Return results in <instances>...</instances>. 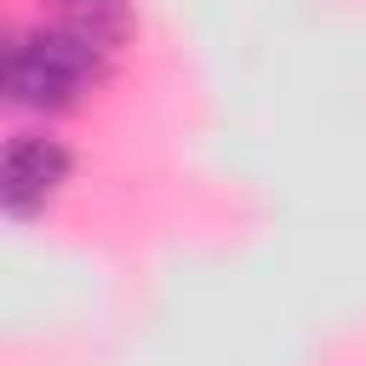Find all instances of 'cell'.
<instances>
[{
  "label": "cell",
  "instance_id": "6da1fadb",
  "mask_svg": "<svg viewBox=\"0 0 366 366\" xmlns=\"http://www.w3.org/2000/svg\"><path fill=\"white\" fill-rule=\"evenodd\" d=\"M74 172V154L63 137H46V132H17L6 143V160H0V200L11 217H34L46 212V200L69 183Z\"/></svg>",
  "mask_w": 366,
  "mask_h": 366
},
{
  "label": "cell",
  "instance_id": "7a4b0ae2",
  "mask_svg": "<svg viewBox=\"0 0 366 366\" xmlns=\"http://www.w3.org/2000/svg\"><path fill=\"white\" fill-rule=\"evenodd\" d=\"M80 86H86V80H80L69 63H57V57L40 46V34H17V40L6 46V63H0V92H6V103L34 109V114H57V109H74Z\"/></svg>",
  "mask_w": 366,
  "mask_h": 366
},
{
  "label": "cell",
  "instance_id": "3957f363",
  "mask_svg": "<svg viewBox=\"0 0 366 366\" xmlns=\"http://www.w3.org/2000/svg\"><path fill=\"white\" fill-rule=\"evenodd\" d=\"M97 51H120L132 40V6L126 0H74V17H69Z\"/></svg>",
  "mask_w": 366,
  "mask_h": 366
},
{
  "label": "cell",
  "instance_id": "277c9868",
  "mask_svg": "<svg viewBox=\"0 0 366 366\" xmlns=\"http://www.w3.org/2000/svg\"><path fill=\"white\" fill-rule=\"evenodd\" d=\"M69 6H74V0H69Z\"/></svg>",
  "mask_w": 366,
  "mask_h": 366
}]
</instances>
